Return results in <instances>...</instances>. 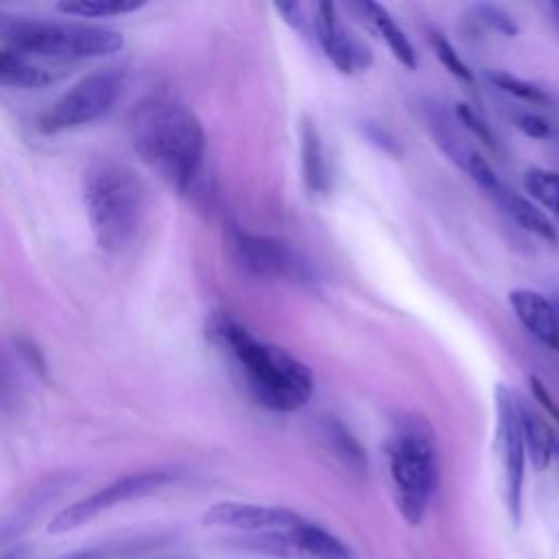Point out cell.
Here are the masks:
<instances>
[{
    "label": "cell",
    "instance_id": "cell-26",
    "mask_svg": "<svg viewBox=\"0 0 559 559\" xmlns=\"http://www.w3.org/2000/svg\"><path fill=\"white\" fill-rule=\"evenodd\" d=\"M432 50H435L437 59L441 61V66H443L450 74H454L456 79H461V81H465V83H472V81H474L472 70L467 68V63L459 57L456 48H454L443 35H432Z\"/></svg>",
    "mask_w": 559,
    "mask_h": 559
},
{
    "label": "cell",
    "instance_id": "cell-22",
    "mask_svg": "<svg viewBox=\"0 0 559 559\" xmlns=\"http://www.w3.org/2000/svg\"><path fill=\"white\" fill-rule=\"evenodd\" d=\"M522 186L528 197L559 216V173L546 168H528L522 177Z\"/></svg>",
    "mask_w": 559,
    "mask_h": 559
},
{
    "label": "cell",
    "instance_id": "cell-9",
    "mask_svg": "<svg viewBox=\"0 0 559 559\" xmlns=\"http://www.w3.org/2000/svg\"><path fill=\"white\" fill-rule=\"evenodd\" d=\"M225 249L234 264L253 277L275 280L304 275V264L290 247L271 236L251 234L238 223L225 227Z\"/></svg>",
    "mask_w": 559,
    "mask_h": 559
},
{
    "label": "cell",
    "instance_id": "cell-14",
    "mask_svg": "<svg viewBox=\"0 0 559 559\" xmlns=\"http://www.w3.org/2000/svg\"><path fill=\"white\" fill-rule=\"evenodd\" d=\"M489 194L498 201V205L502 207V212H504L513 223H518L522 229H526L528 234H533V236H537V238H542V240H546V242H550V245H555V242L559 240L552 221H550L533 201H528L526 197L513 192V190L507 188L502 181H500V186H498L493 192H489Z\"/></svg>",
    "mask_w": 559,
    "mask_h": 559
},
{
    "label": "cell",
    "instance_id": "cell-2",
    "mask_svg": "<svg viewBox=\"0 0 559 559\" xmlns=\"http://www.w3.org/2000/svg\"><path fill=\"white\" fill-rule=\"evenodd\" d=\"M133 151L177 192H188L203 166L205 131L183 103L168 96L140 100L129 116Z\"/></svg>",
    "mask_w": 559,
    "mask_h": 559
},
{
    "label": "cell",
    "instance_id": "cell-15",
    "mask_svg": "<svg viewBox=\"0 0 559 559\" xmlns=\"http://www.w3.org/2000/svg\"><path fill=\"white\" fill-rule=\"evenodd\" d=\"M354 9L362 13V20L380 35V39L386 44L391 55L404 68H408V70L417 68V57H415L413 44L408 41V37L400 28V24L389 15V11L382 4H378V2H356Z\"/></svg>",
    "mask_w": 559,
    "mask_h": 559
},
{
    "label": "cell",
    "instance_id": "cell-5",
    "mask_svg": "<svg viewBox=\"0 0 559 559\" xmlns=\"http://www.w3.org/2000/svg\"><path fill=\"white\" fill-rule=\"evenodd\" d=\"M386 463L402 518L408 524H419L439 478L430 428L419 419L404 421L386 441Z\"/></svg>",
    "mask_w": 559,
    "mask_h": 559
},
{
    "label": "cell",
    "instance_id": "cell-7",
    "mask_svg": "<svg viewBox=\"0 0 559 559\" xmlns=\"http://www.w3.org/2000/svg\"><path fill=\"white\" fill-rule=\"evenodd\" d=\"M177 478H179V472L173 469V467H151V469H142V472L120 476L114 483L105 485L103 489H98V491L68 504L66 509L57 511L50 518L46 528H48L50 535L70 533V531L92 522L94 518H98L103 511H107L116 504L155 493V491L168 487L170 483H175Z\"/></svg>",
    "mask_w": 559,
    "mask_h": 559
},
{
    "label": "cell",
    "instance_id": "cell-6",
    "mask_svg": "<svg viewBox=\"0 0 559 559\" xmlns=\"http://www.w3.org/2000/svg\"><path fill=\"white\" fill-rule=\"evenodd\" d=\"M122 83L124 74L116 68L83 76L39 116V131L52 135L94 122L114 107L122 92Z\"/></svg>",
    "mask_w": 559,
    "mask_h": 559
},
{
    "label": "cell",
    "instance_id": "cell-29",
    "mask_svg": "<svg viewBox=\"0 0 559 559\" xmlns=\"http://www.w3.org/2000/svg\"><path fill=\"white\" fill-rule=\"evenodd\" d=\"M275 11L282 15V20L293 26V28H301L304 26V7L299 2H277Z\"/></svg>",
    "mask_w": 559,
    "mask_h": 559
},
{
    "label": "cell",
    "instance_id": "cell-27",
    "mask_svg": "<svg viewBox=\"0 0 559 559\" xmlns=\"http://www.w3.org/2000/svg\"><path fill=\"white\" fill-rule=\"evenodd\" d=\"M454 118H456V122H459L469 135H474L476 140L485 142L487 146H493V135H491L489 127H487V124L476 116V111H472L465 103H456V107H454Z\"/></svg>",
    "mask_w": 559,
    "mask_h": 559
},
{
    "label": "cell",
    "instance_id": "cell-12",
    "mask_svg": "<svg viewBox=\"0 0 559 559\" xmlns=\"http://www.w3.org/2000/svg\"><path fill=\"white\" fill-rule=\"evenodd\" d=\"M314 35L325 57L338 72L354 74L371 63L369 50L358 39H354L343 24H338L336 7L332 2L314 4Z\"/></svg>",
    "mask_w": 559,
    "mask_h": 559
},
{
    "label": "cell",
    "instance_id": "cell-16",
    "mask_svg": "<svg viewBox=\"0 0 559 559\" xmlns=\"http://www.w3.org/2000/svg\"><path fill=\"white\" fill-rule=\"evenodd\" d=\"M518 408H520V426H522L526 454L531 456L537 469H544L555 452V439H552L550 426L544 421V417L537 411H533V406H528L520 397H518Z\"/></svg>",
    "mask_w": 559,
    "mask_h": 559
},
{
    "label": "cell",
    "instance_id": "cell-4",
    "mask_svg": "<svg viewBox=\"0 0 559 559\" xmlns=\"http://www.w3.org/2000/svg\"><path fill=\"white\" fill-rule=\"evenodd\" d=\"M0 41L20 55L52 59H94L122 48L118 31L85 22L41 20L0 11Z\"/></svg>",
    "mask_w": 559,
    "mask_h": 559
},
{
    "label": "cell",
    "instance_id": "cell-28",
    "mask_svg": "<svg viewBox=\"0 0 559 559\" xmlns=\"http://www.w3.org/2000/svg\"><path fill=\"white\" fill-rule=\"evenodd\" d=\"M515 124L531 138H544L550 133V124L537 116V114H531V111H524V114H518L515 116Z\"/></svg>",
    "mask_w": 559,
    "mask_h": 559
},
{
    "label": "cell",
    "instance_id": "cell-10",
    "mask_svg": "<svg viewBox=\"0 0 559 559\" xmlns=\"http://www.w3.org/2000/svg\"><path fill=\"white\" fill-rule=\"evenodd\" d=\"M428 127L439 144V148L461 168L465 170L480 188L493 192L500 186L498 175L489 166V162L480 155V151L467 140L465 129L456 122L454 114H448L441 105H428Z\"/></svg>",
    "mask_w": 559,
    "mask_h": 559
},
{
    "label": "cell",
    "instance_id": "cell-32",
    "mask_svg": "<svg viewBox=\"0 0 559 559\" xmlns=\"http://www.w3.org/2000/svg\"><path fill=\"white\" fill-rule=\"evenodd\" d=\"M0 559H24V550H20V548L9 550V552H7V555H2Z\"/></svg>",
    "mask_w": 559,
    "mask_h": 559
},
{
    "label": "cell",
    "instance_id": "cell-17",
    "mask_svg": "<svg viewBox=\"0 0 559 559\" xmlns=\"http://www.w3.org/2000/svg\"><path fill=\"white\" fill-rule=\"evenodd\" d=\"M301 559H352L349 548L330 531L304 520L293 528Z\"/></svg>",
    "mask_w": 559,
    "mask_h": 559
},
{
    "label": "cell",
    "instance_id": "cell-33",
    "mask_svg": "<svg viewBox=\"0 0 559 559\" xmlns=\"http://www.w3.org/2000/svg\"><path fill=\"white\" fill-rule=\"evenodd\" d=\"M548 11H550V13L555 15V20L559 22V2H550V4H548Z\"/></svg>",
    "mask_w": 559,
    "mask_h": 559
},
{
    "label": "cell",
    "instance_id": "cell-31",
    "mask_svg": "<svg viewBox=\"0 0 559 559\" xmlns=\"http://www.w3.org/2000/svg\"><path fill=\"white\" fill-rule=\"evenodd\" d=\"M61 559H109V555L103 550H79V552L66 555Z\"/></svg>",
    "mask_w": 559,
    "mask_h": 559
},
{
    "label": "cell",
    "instance_id": "cell-21",
    "mask_svg": "<svg viewBox=\"0 0 559 559\" xmlns=\"http://www.w3.org/2000/svg\"><path fill=\"white\" fill-rule=\"evenodd\" d=\"M144 2L138 0H66L57 2L55 9L66 13V15H76V17H114L122 13H131L142 9Z\"/></svg>",
    "mask_w": 559,
    "mask_h": 559
},
{
    "label": "cell",
    "instance_id": "cell-1",
    "mask_svg": "<svg viewBox=\"0 0 559 559\" xmlns=\"http://www.w3.org/2000/svg\"><path fill=\"white\" fill-rule=\"evenodd\" d=\"M205 334L229 356L247 391L264 408L290 413L310 402L314 393L312 371L290 352L258 341L227 312L210 314Z\"/></svg>",
    "mask_w": 559,
    "mask_h": 559
},
{
    "label": "cell",
    "instance_id": "cell-13",
    "mask_svg": "<svg viewBox=\"0 0 559 559\" xmlns=\"http://www.w3.org/2000/svg\"><path fill=\"white\" fill-rule=\"evenodd\" d=\"M509 304L518 321L542 345L559 352V301L533 288H515L509 293Z\"/></svg>",
    "mask_w": 559,
    "mask_h": 559
},
{
    "label": "cell",
    "instance_id": "cell-25",
    "mask_svg": "<svg viewBox=\"0 0 559 559\" xmlns=\"http://www.w3.org/2000/svg\"><path fill=\"white\" fill-rule=\"evenodd\" d=\"M20 402V378L13 362L0 352V417L15 411Z\"/></svg>",
    "mask_w": 559,
    "mask_h": 559
},
{
    "label": "cell",
    "instance_id": "cell-30",
    "mask_svg": "<svg viewBox=\"0 0 559 559\" xmlns=\"http://www.w3.org/2000/svg\"><path fill=\"white\" fill-rule=\"evenodd\" d=\"M531 389H533V393H535V397L542 402V406L559 421V406L555 404V400L548 395V391L544 389V384L537 380V378H531Z\"/></svg>",
    "mask_w": 559,
    "mask_h": 559
},
{
    "label": "cell",
    "instance_id": "cell-3",
    "mask_svg": "<svg viewBox=\"0 0 559 559\" xmlns=\"http://www.w3.org/2000/svg\"><path fill=\"white\" fill-rule=\"evenodd\" d=\"M83 205L96 245L107 253H122L142 229L146 190L127 164L98 159L83 175Z\"/></svg>",
    "mask_w": 559,
    "mask_h": 559
},
{
    "label": "cell",
    "instance_id": "cell-34",
    "mask_svg": "<svg viewBox=\"0 0 559 559\" xmlns=\"http://www.w3.org/2000/svg\"><path fill=\"white\" fill-rule=\"evenodd\" d=\"M552 454H557L559 456V441H555V452Z\"/></svg>",
    "mask_w": 559,
    "mask_h": 559
},
{
    "label": "cell",
    "instance_id": "cell-19",
    "mask_svg": "<svg viewBox=\"0 0 559 559\" xmlns=\"http://www.w3.org/2000/svg\"><path fill=\"white\" fill-rule=\"evenodd\" d=\"M52 81L50 72L24 55L0 46V85L2 87H44Z\"/></svg>",
    "mask_w": 559,
    "mask_h": 559
},
{
    "label": "cell",
    "instance_id": "cell-8",
    "mask_svg": "<svg viewBox=\"0 0 559 559\" xmlns=\"http://www.w3.org/2000/svg\"><path fill=\"white\" fill-rule=\"evenodd\" d=\"M493 406H496V443H498L502 472H504V502L511 520L518 524L522 518L524 459H526L518 395L504 382H500L493 389Z\"/></svg>",
    "mask_w": 559,
    "mask_h": 559
},
{
    "label": "cell",
    "instance_id": "cell-11",
    "mask_svg": "<svg viewBox=\"0 0 559 559\" xmlns=\"http://www.w3.org/2000/svg\"><path fill=\"white\" fill-rule=\"evenodd\" d=\"M201 522L205 526L236 528V531L255 535V533H266V531L295 528L299 522H304V518L284 507L223 500V502H214L212 507H207Z\"/></svg>",
    "mask_w": 559,
    "mask_h": 559
},
{
    "label": "cell",
    "instance_id": "cell-24",
    "mask_svg": "<svg viewBox=\"0 0 559 559\" xmlns=\"http://www.w3.org/2000/svg\"><path fill=\"white\" fill-rule=\"evenodd\" d=\"M472 13H474V20H476L478 26H485V28L496 31V33L507 35V37L518 33V24L513 22V17L496 4H476L472 9Z\"/></svg>",
    "mask_w": 559,
    "mask_h": 559
},
{
    "label": "cell",
    "instance_id": "cell-18",
    "mask_svg": "<svg viewBox=\"0 0 559 559\" xmlns=\"http://www.w3.org/2000/svg\"><path fill=\"white\" fill-rule=\"evenodd\" d=\"M321 441L325 448L354 474H365L367 469V454L362 445L356 441V437L336 419H325L321 421L319 428Z\"/></svg>",
    "mask_w": 559,
    "mask_h": 559
},
{
    "label": "cell",
    "instance_id": "cell-23",
    "mask_svg": "<svg viewBox=\"0 0 559 559\" xmlns=\"http://www.w3.org/2000/svg\"><path fill=\"white\" fill-rule=\"evenodd\" d=\"M487 79L491 81V85H496L498 90L520 98V100H526V103H533V105H544L548 103V96L542 87L520 79V76H513L509 72H502V70H491L487 72Z\"/></svg>",
    "mask_w": 559,
    "mask_h": 559
},
{
    "label": "cell",
    "instance_id": "cell-20",
    "mask_svg": "<svg viewBox=\"0 0 559 559\" xmlns=\"http://www.w3.org/2000/svg\"><path fill=\"white\" fill-rule=\"evenodd\" d=\"M299 148H301V170L304 181L312 192H321L325 188V159L321 135L310 118H304L299 124Z\"/></svg>",
    "mask_w": 559,
    "mask_h": 559
}]
</instances>
